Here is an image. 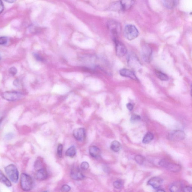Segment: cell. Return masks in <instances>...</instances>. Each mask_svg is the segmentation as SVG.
I'll return each instance as SVG.
<instances>
[{
  "label": "cell",
  "instance_id": "obj_1",
  "mask_svg": "<svg viewBox=\"0 0 192 192\" xmlns=\"http://www.w3.org/2000/svg\"><path fill=\"white\" fill-rule=\"evenodd\" d=\"M32 179L28 175L22 173L20 179V185L22 190L24 191H29L33 187Z\"/></svg>",
  "mask_w": 192,
  "mask_h": 192
},
{
  "label": "cell",
  "instance_id": "obj_2",
  "mask_svg": "<svg viewBox=\"0 0 192 192\" xmlns=\"http://www.w3.org/2000/svg\"><path fill=\"white\" fill-rule=\"evenodd\" d=\"M139 35V32L134 25H127L124 30V36L127 40L132 41L137 38Z\"/></svg>",
  "mask_w": 192,
  "mask_h": 192
},
{
  "label": "cell",
  "instance_id": "obj_3",
  "mask_svg": "<svg viewBox=\"0 0 192 192\" xmlns=\"http://www.w3.org/2000/svg\"><path fill=\"white\" fill-rule=\"evenodd\" d=\"M5 172L13 182L16 183L19 178V172L16 166L11 164L5 168Z\"/></svg>",
  "mask_w": 192,
  "mask_h": 192
},
{
  "label": "cell",
  "instance_id": "obj_4",
  "mask_svg": "<svg viewBox=\"0 0 192 192\" xmlns=\"http://www.w3.org/2000/svg\"><path fill=\"white\" fill-rule=\"evenodd\" d=\"M162 167L172 172H178L180 170L181 167L178 164L173 163L166 159L162 160L159 162Z\"/></svg>",
  "mask_w": 192,
  "mask_h": 192
},
{
  "label": "cell",
  "instance_id": "obj_5",
  "mask_svg": "<svg viewBox=\"0 0 192 192\" xmlns=\"http://www.w3.org/2000/svg\"><path fill=\"white\" fill-rule=\"evenodd\" d=\"M3 99L8 101H15L19 100L23 97V94L16 91H7L2 95Z\"/></svg>",
  "mask_w": 192,
  "mask_h": 192
},
{
  "label": "cell",
  "instance_id": "obj_6",
  "mask_svg": "<svg viewBox=\"0 0 192 192\" xmlns=\"http://www.w3.org/2000/svg\"><path fill=\"white\" fill-rule=\"evenodd\" d=\"M113 40L115 44L116 55L120 57L124 56L127 53L126 47L122 42L118 41L117 38H114Z\"/></svg>",
  "mask_w": 192,
  "mask_h": 192
},
{
  "label": "cell",
  "instance_id": "obj_7",
  "mask_svg": "<svg viewBox=\"0 0 192 192\" xmlns=\"http://www.w3.org/2000/svg\"><path fill=\"white\" fill-rule=\"evenodd\" d=\"M142 58L145 62H149L152 59V50L149 46L145 44L142 47Z\"/></svg>",
  "mask_w": 192,
  "mask_h": 192
},
{
  "label": "cell",
  "instance_id": "obj_8",
  "mask_svg": "<svg viewBox=\"0 0 192 192\" xmlns=\"http://www.w3.org/2000/svg\"><path fill=\"white\" fill-rule=\"evenodd\" d=\"M185 137V134L184 132L180 130H176L171 132L168 135L170 140L173 142L181 141Z\"/></svg>",
  "mask_w": 192,
  "mask_h": 192
},
{
  "label": "cell",
  "instance_id": "obj_9",
  "mask_svg": "<svg viewBox=\"0 0 192 192\" xmlns=\"http://www.w3.org/2000/svg\"><path fill=\"white\" fill-rule=\"evenodd\" d=\"M70 176L72 179L76 180H84L85 177L80 170L77 167H74L72 168Z\"/></svg>",
  "mask_w": 192,
  "mask_h": 192
},
{
  "label": "cell",
  "instance_id": "obj_10",
  "mask_svg": "<svg viewBox=\"0 0 192 192\" xmlns=\"http://www.w3.org/2000/svg\"><path fill=\"white\" fill-rule=\"evenodd\" d=\"M108 27L113 35V38H116L118 33L121 30L120 24L115 21H110L108 24Z\"/></svg>",
  "mask_w": 192,
  "mask_h": 192
},
{
  "label": "cell",
  "instance_id": "obj_11",
  "mask_svg": "<svg viewBox=\"0 0 192 192\" xmlns=\"http://www.w3.org/2000/svg\"><path fill=\"white\" fill-rule=\"evenodd\" d=\"M74 137L79 141H83L85 137V131L84 128H80L75 129L73 132Z\"/></svg>",
  "mask_w": 192,
  "mask_h": 192
},
{
  "label": "cell",
  "instance_id": "obj_12",
  "mask_svg": "<svg viewBox=\"0 0 192 192\" xmlns=\"http://www.w3.org/2000/svg\"><path fill=\"white\" fill-rule=\"evenodd\" d=\"M119 1L122 11L130 10L134 6L135 2L134 0H120Z\"/></svg>",
  "mask_w": 192,
  "mask_h": 192
},
{
  "label": "cell",
  "instance_id": "obj_13",
  "mask_svg": "<svg viewBox=\"0 0 192 192\" xmlns=\"http://www.w3.org/2000/svg\"><path fill=\"white\" fill-rule=\"evenodd\" d=\"M119 73L121 76L128 77V78L132 79L133 80H138L137 77L136 75L135 74L134 72L131 71L130 70L124 68V69L120 70Z\"/></svg>",
  "mask_w": 192,
  "mask_h": 192
},
{
  "label": "cell",
  "instance_id": "obj_14",
  "mask_svg": "<svg viewBox=\"0 0 192 192\" xmlns=\"http://www.w3.org/2000/svg\"><path fill=\"white\" fill-rule=\"evenodd\" d=\"M48 178V173L45 169L42 168L38 169L35 174V178L38 180H44Z\"/></svg>",
  "mask_w": 192,
  "mask_h": 192
},
{
  "label": "cell",
  "instance_id": "obj_15",
  "mask_svg": "<svg viewBox=\"0 0 192 192\" xmlns=\"http://www.w3.org/2000/svg\"><path fill=\"white\" fill-rule=\"evenodd\" d=\"M163 181L158 177H154L149 180L148 184L155 189H158L161 186Z\"/></svg>",
  "mask_w": 192,
  "mask_h": 192
},
{
  "label": "cell",
  "instance_id": "obj_16",
  "mask_svg": "<svg viewBox=\"0 0 192 192\" xmlns=\"http://www.w3.org/2000/svg\"><path fill=\"white\" fill-rule=\"evenodd\" d=\"M128 62L130 67L137 69L140 66L139 61L134 55H132L129 56L128 58Z\"/></svg>",
  "mask_w": 192,
  "mask_h": 192
},
{
  "label": "cell",
  "instance_id": "obj_17",
  "mask_svg": "<svg viewBox=\"0 0 192 192\" xmlns=\"http://www.w3.org/2000/svg\"><path fill=\"white\" fill-rule=\"evenodd\" d=\"M184 186L180 182H177L169 186L170 191L173 192L183 191Z\"/></svg>",
  "mask_w": 192,
  "mask_h": 192
},
{
  "label": "cell",
  "instance_id": "obj_18",
  "mask_svg": "<svg viewBox=\"0 0 192 192\" xmlns=\"http://www.w3.org/2000/svg\"><path fill=\"white\" fill-rule=\"evenodd\" d=\"M89 152L90 156L94 158H98L101 156L100 149L96 146L90 147L89 148Z\"/></svg>",
  "mask_w": 192,
  "mask_h": 192
},
{
  "label": "cell",
  "instance_id": "obj_19",
  "mask_svg": "<svg viewBox=\"0 0 192 192\" xmlns=\"http://www.w3.org/2000/svg\"><path fill=\"white\" fill-rule=\"evenodd\" d=\"M0 180L1 182L5 184L7 187H11L12 186V185L10 181L5 176L2 171H1L0 173Z\"/></svg>",
  "mask_w": 192,
  "mask_h": 192
},
{
  "label": "cell",
  "instance_id": "obj_20",
  "mask_svg": "<svg viewBox=\"0 0 192 192\" xmlns=\"http://www.w3.org/2000/svg\"><path fill=\"white\" fill-rule=\"evenodd\" d=\"M76 153V148L74 146H72L68 149L65 152L66 156L70 158H73Z\"/></svg>",
  "mask_w": 192,
  "mask_h": 192
},
{
  "label": "cell",
  "instance_id": "obj_21",
  "mask_svg": "<svg viewBox=\"0 0 192 192\" xmlns=\"http://www.w3.org/2000/svg\"><path fill=\"white\" fill-rule=\"evenodd\" d=\"M110 148L114 152H118L121 149V145L119 142L117 141H114L111 145Z\"/></svg>",
  "mask_w": 192,
  "mask_h": 192
},
{
  "label": "cell",
  "instance_id": "obj_22",
  "mask_svg": "<svg viewBox=\"0 0 192 192\" xmlns=\"http://www.w3.org/2000/svg\"><path fill=\"white\" fill-rule=\"evenodd\" d=\"M164 5L169 9H172L175 6L176 0H163Z\"/></svg>",
  "mask_w": 192,
  "mask_h": 192
},
{
  "label": "cell",
  "instance_id": "obj_23",
  "mask_svg": "<svg viewBox=\"0 0 192 192\" xmlns=\"http://www.w3.org/2000/svg\"><path fill=\"white\" fill-rule=\"evenodd\" d=\"M154 138V134L151 132H148L144 136L142 142H143V143H149L151 141H152Z\"/></svg>",
  "mask_w": 192,
  "mask_h": 192
},
{
  "label": "cell",
  "instance_id": "obj_24",
  "mask_svg": "<svg viewBox=\"0 0 192 192\" xmlns=\"http://www.w3.org/2000/svg\"><path fill=\"white\" fill-rule=\"evenodd\" d=\"M110 9L112 11H114V12H119L120 11H122L119 1L113 3L110 7Z\"/></svg>",
  "mask_w": 192,
  "mask_h": 192
},
{
  "label": "cell",
  "instance_id": "obj_25",
  "mask_svg": "<svg viewBox=\"0 0 192 192\" xmlns=\"http://www.w3.org/2000/svg\"><path fill=\"white\" fill-rule=\"evenodd\" d=\"M156 74L157 77L160 80L162 81H167L169 80V77L167 75L162 72L156 71Z\"/></svg>",
  "mask_w": 192,
  "mask_h": 192
},
{
  "label": "cell",
  "instance_id": "obj_26",
  "mask_svg": "<svg viewBox=\"0 0 192 192\" xmlns=\"http://www.w3.org/2000/svg\"><path fill=\"white\" fill-rule=\"evenodd\" d=\"M141 119L140 116L137 114H134L131 118L130 121L132 123H136L139 121Z\"/></svg>",
  "mask_w": 192,
  "mask_h": 192
},
{
  "label": "cell",
  "instance_id": "obj_27",
  "mask_svg": "<svg viewBox=\"0 0 192 192\" xmlns=\"http://www.w3.org/2000/svg\"><path fill=\"white\" fill-rule=\"evenodd\" d=\"M145 159V158L143 156H140V155L136 156L135 158V160L136 162L139 164H143Z\"/></svg>",
  "mask_w": 192,
  "mask_h": 192
},
{
  "label": "cell",
  "instance_id": "obj_28",
  "mask_svg": "<svg viewBox=\"0 0 192 192\" xmlns=\"http://www.w3.org/2000/svg\"><path fill=\"white\" fill-rule=\"evenodd\" d=\"M114 187L116 189H120L123 186V183L122 181L118 180L114 182L113 183Z\"/></svg>",
  "mask_w": 192,
  "mask_h": 192
},
{
  "label": "cell",
  "instance_id": "obj_29",
  "mask_svg": "<svg viewBox=\"0 0 192 192\" xmlns=\"http://www.w3.org/2000/svg\"><path fill=\"white\" fill-rule=\"evenodd\" d=\"M63 149V146L62 144H59L58 147V155L59 157L61 158L62 156V152Z\"/></svg>",
  "mask_w": 192,
  "mask_h": 192
},
{
  "label": "cell",
  "instance_id": "obj_30",
  "mask_svg": "<svg viewBox=\"0 0 192 192\" xmlns=\"http://www.w3.org/2000/svg\"><path fill=\"white\" fill-rule=\"evenodd\" d=\"M9 41L8 38L6 37H1L0 38V44L1 45H5L8 43Z\"/></svg>",
  "mask_w": 192,
  "mask_h": 192
},
{
  "label": "cell",
  "instance_id": "obj_31",
  "mask_svg": "<svg viewBox=\"0 0 192 192\" xmlns=\"http://www.w3.org/2000/svg\"><path fill=\"white\" fill-rule=\"evenodd\" d=\"M80 167L83 170H86L89 167V164L87 162H83L81 164Z\"/></svg>",
  "mask_w": 192,
  "mask_h": 192
},
{
  "label": "cell",
  "instance_id": "obj_32",
  "mask_svg": "<svg viewBox=\"0 0 192 192\" xmlns=\"http://www.w3.org/2000/svg\"><path fill=\"white\" fill-rule=\"evenodd\" d=\"M71 189V187L69 185H64L62 186L60 190L62 192H68L70 191Z\"/></svg>",
  "mask_w": 192,
  "mask_h": 192
},
{
  "label": "cell",
  "instance_id": "obj_33",
  "mask_svg": "<svg viewBox=\"0 0 192 192\" xmlns=\"http://www.w3.org/2000/svg\"><path fill=\"white\" fill-rule=\"evenodd\" d=\"M17 70L15 67H11L9 70V73L12 75H15L17 73Z\"/></svg>",
  "mask_w": 192,
  "mask_h": 192
},
{
  "label": "cell",
  "instance_id": "obj_34",
  "mask_svg": "<svg viewBox=\"0 0 192 192\" xmlns=\"http://www.w3.org/2000/svg\"><path fill=\"white\" fill-rule=\"evenodd\" d=\"M183 191L185 192H192V187L191 186H187L184 187Z\"/></svg>",
  "mask_w": 192,
  "mask_h": 192
},
{
  "label": "cell",
  "instance_id": "obj_35",
  "mask_svg": "<svg viewBox=\"0 0 192 192\" xmlns=\"http://www.w3.org/2000/svg\"><path fill=\"white\" fill-rule=\"evenodd\" d=\"M127 108L130 111H132L133 109L134 106L132 103H129L127 105Z\"/></svg>",
  "mask_w": 192,
  "mask_h": 192
},
{
  "label": "cell",
  "instance_id": "obj_36",
  "mask_svg": "<svg viewBox=\"0 0 192 192\" xmlns=\"http://www.w3.org/2000/svg\"><path fill=\"white\" fill-rule=\"evenodd\" d=\"M34 56L36 60H37L38 61H43V59H42L41 57L38 54H36H36H34Z\"/></svg>",
  "mask_w": 192,
  "mask_h": 192
},
{
  "label": "cell",
  "instance_id": "obj_37",
  "mask_svg": "<svg viewBox=\"0 0 192 192\" xmlns=\"http://www.w3.org/2000/svg\"><path fill=\"white\" fill-rule=\"evenodd\" d=\"M0 10H1V13L4 10V6L2 3V2L1 1V5H0Z\"/></svg>",
  "mask_w": 192,
  "mask_h": 192
},
{
  "label": "cell",
  "instance_id": "obj_38",
  "mask_svg": "<svg viewBox=\"0 0 192 192\" xmlns=\"http://www.w3.org/2000/svg\"><path fill=\"white\" fill-rule=\"evenodd\" d=\"M5 2L8 3H14L17 0H4Z\"/></svg>",
  "mask_w": 192,
  "mask_h": 192
},
{
  "label": "cell",
  "instance_id": "obj_39",
  "mask_svg": "<svg viewBox=\"0 0 192 192\" xmlns=\"http://www.w3.org/2000/svg\"><path fill=\"white\" fill-rule=\"evenodd\" d=\"M14 85L15 86H17L18 84V81L17 80H16L14 81L13 83Z\"/></svg>",
  "mask_w": 192,
  "mask_h": 192
},
{
  "label": "cell",
  "instance_id": "obj_40",
  "mask_svg": "<svg viewBox=\"0 0 192 192\" xmlns=\"http://www.w3.org/2000/svg\"><path fill=\"white\" fill-rule=\"evenodd\" d=\"M157 191L164 192V191H164V190H162L161 189H160V188H159V189H158V190H157Z\"/></svg>",
  "mask_w": 192,
  "mask_h": 192
},
{
  "label": "cell",
  "instance_id": "obj_41",
  "mask_svg": "<svg viewBox=\"0 0 192 192\" xmlns=\"http://www.w3.org/2000/svg\"><path fill=\"white\" fill-rule=\"evenodd\" d=\"M191 97H192V84L191 86Z\"/></svg>",
  "mask_w": 192,
  "mask_h": 192
},
{
  "label": "cell",
  "instance_id": "obj_42",
  "mask_svg": "<svg viewBox=\"0 0 192 192\" xmlns=\"http://www.w3.org/2000/svg\"><path fill=\"white\" fill-rule=\"evenodd\" d=\"M191 14H192V12L191 13Z\"/></svg>",
  "mask_w": 192,
  "mask_h": 192
}]
</instances>
